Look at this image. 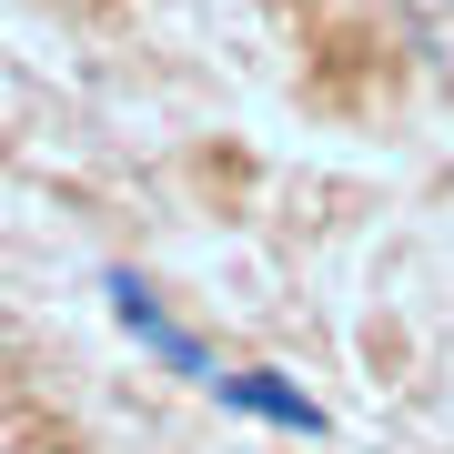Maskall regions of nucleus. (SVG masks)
Segmentation results:
<instances>
[{"instance_id":"1","label":"nucleus","mask_w":454,"mask_h":454,"mask_svg":"<svg viewBox=\"0 0 454 454\" xmlns=\"http://www.w3.org/2000/svg\"><path fill=\"white\" fill-rule=\"evenodd\" d=\"M101 293H112V313H121V333L142 343V354H162L172 373H192V384H212V354H202V343H192V333H182L172 313H162V293H152L142 273H112V283H101Z\"/></svg>"},{"instance_id":"2","label":"nucleus","mask_w":454,"mask_h":454,"mask_svg":"<svg viewBox=\"0 0 454 454\" xmlns=\"http://www.w3.org/2000/svg\"><path fill=\"white\" fill-rule=\"evenodd\" d=\"M212 394H223L232 414H253V424H283V434H324V404H313L303 384H283V373H212Z\"/></svg>"}]
</instances>
